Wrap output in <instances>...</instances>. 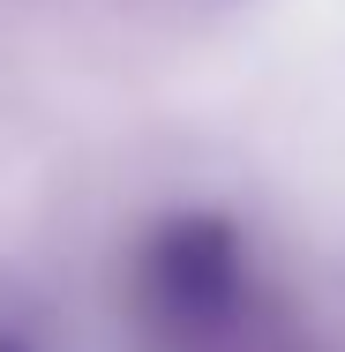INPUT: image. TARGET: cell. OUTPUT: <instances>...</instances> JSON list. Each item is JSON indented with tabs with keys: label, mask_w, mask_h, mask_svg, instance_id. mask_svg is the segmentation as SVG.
Returning <instances> with one entry per match:
<instances>
[{
	"label": "cell",
	"mask_w": 345,
	"mask_h": 352,
	"mask_svg": "<svg viewBox=\"0 0 345 352\" xmlns=\"http://www.w3.org/2000/svg\"><path fill=\"white\" fill-rule=\"evenodd\" d=\"M0 352H45L30 322H0Z\"/></svg>",
	"instance_id": "cell-2"
},
{
	"label": "cell",
	"mask_w": 345,
	"mask_h": 352,
	"mask_svg": "<svg viewBox=\"0 0 345 352\" xmlns=\"http://www.w3.org/2000/svg\"><path fill=\"white\" fill-rule=\"evenodd\" d=\"M136 322L150 352H300L248 232L218 210H180L143 240Z\"/></svg>",
	"instance_id": "cell-1"
}]
</instances>
